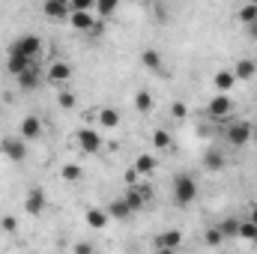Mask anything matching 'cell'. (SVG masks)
<instances>
[{
    "instance_id": "11",
    "label": "cell",
    "mask_w": 257,
    "mask_h": 254,
    "mask_svg": "<svg viewBox=\"0 0 257 254\" xmlns=\"http://www.w3.org/2000/svg\"><path fill=\"white\" fill-rule=\"evenodd\" d=\"M69 24H72L75 30H81V33H93L96 15H93V12H72V15H69Z\"/></svg>"
},
{
    "instance_id": "8",
    "label": "cell",
    "mask_w": 257,
    "mask_h": 254,
    "mask_svg": "<svg viewBox=\"0 0 257 254\" xmlns=\"http://www.w3.org/2000/svg\"><path fill=\"white\" fill-rule=\"evenodd\" d=\"M18 78V87L24 90V93H30V90H39V84H42V72H39V66L30 63L21 75H15Z\"/></svg>"
},
{
    "instance_id": "27",
    "label": "cell",
    "mask_w": 257,
    "mask_h": 254,
    "mask_svg": "<svg viewBox=\"0 0 257 254\" xmlns=\"http://www.w3.org/2000/svg\"><path fill=\"white\" fill-rule=\"evenodd\" d=\"M239 21H242V24L257 21V3H254V0H251V3H245V6L239 9Z\"/></svg>"
},
{
    "instance_id": "30",
    "label": "cell",
    "mask_w": 257,
    "mask_h": 254,
    "mask_svg": "<svg viewBox=\"0 0 257 254\" xmlns=\"http://www.w3.org/2000/svg\"><path fill=\"white\" fill-rule=\"evenodd\" d=\"M72 12H93L96 9V0H69Z\"/></svg>"
},
{
    "instance_id": "39",
    "label": "cell",
    "mask_w": 257,
    "mask_h": 254,
    "mask_svg": "<svg viewBox=\"0 0 257 254\" xmlns=\"http://www.w3.org/2000/svg\"><path fill=\"white\" fill-rule=\"evenodd\" d=\"M251 242H254V245H257V233H254V239H251Z\"/></svg>"
},
{
    "instance_id": "33",
    "label": "cell",
    "mask_w": 257,
    "mask_h": 254,
    "mask_svg": "<svg viewBox=\"0 0 257 254\" xmlns=\"http://www.w3.org/2000/svg\"><path fill=\"white\" fill-rule=\"evenodd\" d=\"M221 239H224V233H221V230H218V227H215V230H209V233H206V242H209V245H218V242H221Z\"/></svg>"
},
{
    "instance_id": "1",
    "label": "cell",
    "mask_w": 257,
    "mask_h": 254,
    "mask_svg": "<svg viewBox=\"0 0 257 254\" xmlns=\"http://www.w3.org/2000/svg\"><path fill=\"white\" fill-rule=\"evenodd\" d=\"M194 197H197V183L189 174H180L174 180V200H177V206H189V203H194Z\"/></svg>"
},
{
    "instance_id": "24",
    "label": "cell",
    "mask_w": 257,
    "mask_h": 254,
    "mask_svg": "<svg viewBox=\"0 0 257 254\" xmlns=\"http://www.w3.org/2000/svg\"><path fill=\"white\" fill-rule=\"evenodd\" d=\"M141 63L147 66V69H153V72H156V69H162V54H159L156 48H147V51L141 54Z\"/></svg>"
},
{
    "instance_id": "19",
    "label": "cell",
    "mask_w": 257,
    "mask_h": 254,
    "mask_svg": "<svg viewBox=\"0 0 257 254\" xmlns=\"http://www.w3.org/2000/svg\"><path fill=\"white\" fill-rule=\"evenodd\" d=\"M135 168H138L141 177H150V174L156 171V156H153V153H141V156L135 159Z\"/></svg>"
},
{
    "instance_id": "3",
    "label": "cell",
    "mask_w": 257,
    "mask_h": 254,
    "mask_svg": "<svg viewBox=\"0 0 257 254\" xmlns=\"http://www.w3.org/2000/svg\"><path fill=\"white\" fill-rule=\"evenodd\" d=\"M0 153L9 162H24L27 159V141L24 138H3L0 141Z\"/></svg>"
},
{
    "instance_id": "16",
    "label": "cell",
    "mask_w": 257,
    "mask_h": 254,
    "mask_svg": "<svg viewBox=\"0 0 257 254\" xmlns=\"http://www.w3.org/2000/svg\"><path fill=\"white\" fill-rule=\"evenodd\" d=\"M30 63H36V60H30V57H24L21 51L12 48V51H9V60H6V69H9V75H21Z\"/></svg>"
},
{
    "instance_id": "28",
    "label": "cell",
    "mask_w": 257,
    "mask_h": 254,
    "mask_svg": "<svg viewBox=\"0 0 257 254\" xmlns=\"http://www.w3.org/2000/svg\"><path fill=\"white\" fill-rule=\"evenodd\" d=\"M153 147H156V150H168V147H171V135H168L165 129L153 132Z\"/></svg>"
},
{
    "instance_id": "2",
    "label": "cell",
    "mask_w": 257,
    "mask_h": 254,
    "mask_svg": "<svg viewBox=\"0 0 257 254\" xmlns=\"http://www.w3.org/2000/svg\"><path fill=\"white\" fill-rule=\"evenodd\" d=\"M251 138H254L251 123H230V126L224 129V141H227L230 147H245Z\"/></svg>"
},
{
    "instance_id": "21",
    "label": "cell",
    "mask_w": 257,
    "mask_h": 254,
    "mask_svg": "<svg viewBox=\"0 0 257 254\" xmlns=\"http://www.w3.org/2000/svg\"><path fill=\"white\" fill-rule=\"evenodd\" d=\"M203 165H206V171H224V153L221 150H209L206 156H203Z\"/></svg>"
},
{
    "instance_id": "22",
    "label": "cell",
    "mask_w": 257,
    "mask_h": 254,
    "mask_svg": "<svg viewBox=\"0 0 257 254\" xmlns=\"http://www.w3.org/2000/svg\"><path fill=\"white\" fill-rule=\"evenodd\" d=\"M147 191H138V189H128L126 191V203H128V209L132 212H138V209H144V203H147Z\"/></svg>"
},
{
    "instance_id": "14",
    "label": "cell",
    "mask_w": 257,
    "mask_h": 254,
    "mask_svg": "<svg viewBox=\"0 0 257 254\" xmlns=\"http://www.w3.org/2000/svg\"><path fill=\"white\" fill-rule=\"evenodd\" d=\"M21 138L24 141H36V138H42V120L39 117H24L21 120Z\"/></svg>"
},
{
    "instance_id": "20",
    "label": "cell",
    "mask_w": 257,
    "mask_h": 254,
    "mask_svg": "<svg viewBox=\"0 0 257 254\" xmlns=\"http://www.w3.org/2000/svg\"><path fill=\"white\" fill-rule=\"evenodd\" d=\"M99 126L102 129H117L120 126V111H117V108H102V111H99Z\"/></svg>"
},
{
    "instance_id": "9",
    "label": "cell",
    "mask_w": 257,
    "mask_h": 254,
    "mask_svg": "<svg viewBox=\"0 0 257 254\" xmlns=\"http://www.w3.org/2000/svg\"><path fill=\"white\" fill-rule=\"evenodd\" d=\"M180 242H183V233L180 230H165V233H159L153 239V245L159 251H174V248H180Z\"/></svg>"
},
{
    "instance_id": "23",
    "label": "cell",
    "mask_w": 257,
    "mask_h": 254,
    "mask_svg": "<svg viewBox=\"0 0 257 254\" xmlns=\"http://www.w3.org/2000/svg\"><path fill=\"white\" fill-rule=\"evenodd\" d=\"M117 6H120V0H96V18H111L114 12H117Z\"/></svg>"
},
{
    "instance_id": "29",
    "label": "cell",
    "mask_w": 257,
    "mask_h": 254,
    "mask_svg": "<svg viewBox=\"0 0 257 254\" xmlns=\"http://www.w3.org/2000/svg\"><path fill=\"white\" fill-rule=\"evenodd\" d=\"M218 230H221L224 236H239V221H236V218H224V221L218 224Z\"/></svg>"
},
{
    "instance_id": "5",
    "label": "cell",
    "mask_w": 257,
    "mask_h": 254,
    "mask_svg": "<svg viewBox=\"0 0 257 254\" xmlns=\"http://www.w3.org/2000/svg\"><path fill=\"white\" fill-rule=\"evenodd\" d=\"M78 147H81V153L93 156L102 150V135L96 129H78Z\"/></svg>"
},
{
    "instance_id": "41",
    "label": "cell",
    "mask_w": 257,
    "mask_h": 254,
    "mask_svg": "<svg viewBox=\"0 0 257 254\" xmlns=\"http://www.w3.org/2000/svg\"><path fill=\"white\" fill-rule=\"evenodd\" d=\"M254 3H257V0H254Z\"/></svg>"
},
{
    "instance_id": "13",
    "label": "cell",
    "mask_w": 257,
    "mask_h": 254,
    "mask_svg": "<svg viewBox=\"0 0 257 254\" xmlns=\"http://www.w3.org/2000/svg\"><path fill=\"white\" fill-rule=\"evenodd\" d=\"M233 84H236L233 69H221V72H215V78H212L215 93H230V90H233Z\"/></svg>"
},
{
    "instance_id": "12",
    "label": "cell",
    "mask_w": 257,
    "mask_h": 254,
    "mask_svg": "<svg viewBox=\"0 0 257 254\" xmlns=\"http://www.w3.org/2000/svg\"><path fill=\"white\" fill-rule=\"evenodd\" d=\"M24 209H27L30 215H39V212L45 209V191L42 189H30L27 191V197H24Z\"/></svg>"
},
{
    "instance_id": "4",
    "label": "cell",
    "mask_w": 257,
    "mask_h": 254,
    "mask_svg": "<svg viewBox=\"0 0 257 254\" xmlns=\"http://www.w3.org/2000/svg\"><path fill=\"white\" fill-rule=\"evenodd\" d=\"M12 48H15V51H21L24 57L36 60V57L42 54V39H39V36H33V33H27V36H18Z\"/></svg>"
},
{
    "instance_id": "34",
    "label": "cell",
    "mask_w": 257,
    "mask_h": 254,
    "mask_svg": "<svg viewBox=\"0 0 257 254\" xmlns=\"http://www.w3.org/2000/svg\"><path fill=\"white\" fill-rule=\"evenodd\" d=\"M138 177H141V174H138V168H128V171H126V183H128V186H138Z\"/></svg>"
},
{
    "instance_id": "18",
    "label": "cell",
    "mask_w": 257,
    "mask_h": 254,
    "mask_svg": "<svg viewBox=\"0 0 257 254\" xmlns=\"http://www.w3.org/2000/svg\"><path fill=\"white\" fill-rule=\"evenodd\" d=\"M156 108V99H153V93L150 90H141L138 96H135V111L138 114H150Z\"/></svg>"
},
{
    "instance_id": "17",
    "label": "cell",
    "mask_w": 257,
    "mask_h": 254,
    "mask_svg": "<svg viewBox=\"0 0 257 254\" xmlns=\"http://www.w3.org/2000/svg\"><path fill=\"white\" fill-rule=\"evenodd\" d=\"M84 218H87V224H90L93 230H102V227L108 224V218H111V212H108V209H99V206H90Z\"/></svg>"
},
{
    "instance_id": "15",
    "label": "cell",
    "mask_w": 257,
    "mask_h": 254,
    "mask_svg": "<svg viewBox=\"0 0 257 254\" xmlns=\"http://www.w3.org/2000/svg\"><path fill=\"white\" fill-rule=\"evenodd\" d=\"M233 75H236V81H251V78L257 75V60H251V57L236 60V66H233Z\"/></svg>"
},
{
    "instance_id": "38",
    "label": "cell",
    "mask_w": 257,
    "mask_h": 254,
    "mask_svg": "<svg viewBox=\"0 0 257 254\" xmlns=\"http://www.w3.org/2000/svg\"><path fill=\"white\" fill-rule=\"evenodd\" d=\"M251 221H254V224H257V203H254V206H251Z\"/></svg>"
},
{
    "instance_id": "7",
    "label": "cell",
    "mask_w": 257,
    "mask_h": 254,
    "mask_svg": "<svg viewBox=\"0 0 257 254\" xmlns=\"http://www.w3.org/2000/svg\"><path fill=\"white\" fill-rule=\"evenodd\" d=\"M42 12H45V18H51V21H69L72 6H69V0H45Z\"/></svg>"
},
{
    "instance_id": "26",
    "label": "cell",
    "mask_w": 257,
    "mask_h": 254,
    "mask_svg": "<svg viewBox=\"0 0 257 254\" xmlns=\"http://www.w3.org/2000/svg\"><path fill=\"white\" fill-rule=\"evenodd\" d=\"M108 212H111L114 218H128V215H132V209H128L126 197H120V200H114V203L108 206Z\"/></svg>"
},
{
    "instance_id": "31",
    "label": "cell",
    "mask_w": 257,
    "mask_h": 254,
    "mask_svg": "<svg viewBox=\"0 0 257 254\" xmlns=\"http://www.w3.org/2000/svg\"><path fill=\"white\" fill-rule=\"evenodd\" d=\"M57 105H60L63 111H72V108H75V96H72L69 90H60V93H57Z\"/></svg>"
},
{
    "instance_id": "10",
    "label": "cell",
    "mask_w": 257,
    "mask_h": 254,
    "mask_svg": "<svg viewBox=\"0 0 257 254\" xmlns=\"http://www.w3.org/2000/svg\"><path fill=\"white\" fill-rule=\"evenodd\" d=\"M69 78H72V66L69 63H51L48 66V81L54 84V87H66L69 84Z\"/></svg>"
},
{
    "instance_id": "36",
    "label": "cell",
    "mask_w": 257,
    "mask_h": 254,
    "mask_svg": "<svg viewBox=\"0 0 257 254\" xmlns=\"http://www.w3.org/2000/svg\"><path fill=\"white\" fill-rule=\"evenodd\" d=\"M75 251H78V254H87V251H93V245H87V242H81V245H75Z\"/></svg>"
},
{
    "instance_id": "25",
    "label": "cell",
    "mask_w": 257,
    "mask_h": 254,
    "mask_svg": "<svg viewBox=\"0 0 257 254\" xmlns=\"http://www.w3.org/2000/svg\"><path fill=\"white\" fill-rule=\"evenodd\" d=\"M60 177H63L66 183H81L84 180V171H81V165H63Z\"/></svg>"
},
{
    "instance_id": "37",
    "label": "cell",
    "mask_w": 257,
    "mask_h": 254,
    "mask_svg": "<svg viewBox=\"0 0 257 254\" xmlns=\"http://www.w3.org/2000/svg\"><path fill=\"white\" fill-rule=\"evenodd\" d=\"M245 27H248V33H251V36L257 39V21H251V24H245Z\"/></svg>"
},
{
    "instance_id": "40",
    "label": "cell",
    "mask_w": 257,
    "mask_h": 254,
    "mask_svg": "<svg viewBox=\"0 0 257 254\" xmlns=\"http://www.w3.org/2000/svg\"><path fill=\"white\" fill-rule=\"evenodd\" d=\"M138 3H147V0H138Z\"/></svg>"
},
{
    "instance_id": "35",
    "label": "cell",
    "mask_w": 257,
    "mask_h": 254,
    "mask_svg": "<svg viewBox=\"0 0 257 254\" xmlns=\"http://www.w3.org/2000/svg\"><path fill=\"white\" fill-rule=\"evenodd\" d=\"M0 224H3V230H18V221H15L12 215H6V218H3Z\"/></svg>"
},
{
    "instance_id": "32",
    "label": "cell",
    "mask_w": 257,
    "mask_h": 254,
    "mask_svg": "<svg viewBox=\"0 0 257 254\" xmlns=\"http://www.w3.org/2000/svg\"><path fill=\"white\" fill-rule=\"evenodd\" d=\"M171 114H174L177 120H183V117H189V105H186V102H174V105H171Z\"/></svg>"
},
{
    "instance_id": "6",
    "label": "cell",
    "mask_w": 257,
    "mask_h": 254,
    "mask_svg": "<svg viewBox=\"0 0 257 254\" xmlns=\"http://www.w3.org/2000/svg\"><path fill=\"white\" fill-rule=\"evenodd\" d=\"M230 111H233V102H230L227 93H218V96L206 105V114H209L212 120H224V117H230Z\"/></svg>"
}]
</instances>
